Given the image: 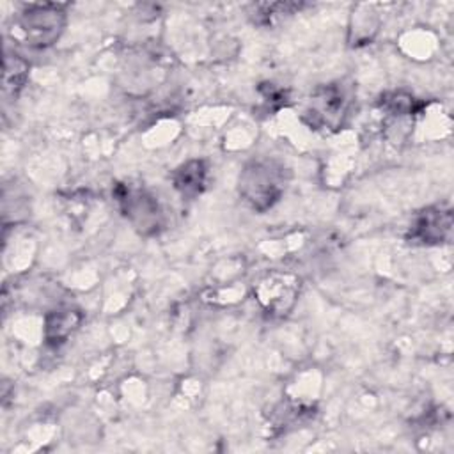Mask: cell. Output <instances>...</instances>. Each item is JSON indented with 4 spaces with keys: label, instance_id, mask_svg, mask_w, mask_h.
I'll list each match as a JSON object with an SVG mask.
<instances>
[{
    "label": "cell",
    "instance_id": "3957f363",
    "mask_svg": "<svg viewBox=\"0 0 454 454\" xmlns=\"http://www.w3.org/2000/svg\"><path fill=\"white\" fill-rule=\"evenodd\" d=\"M66 20L64 4H28L18 14L16 28L28 46L48 48L64 32Z\"/></svg>",
    "mask_w": 454,
    "mask_h": 454
},
{
    "label": "cell",
    "instance_id": "6da1fadb",
    "mask_svg": "<svg viewBox=\"0 0 454 454\" xmlns=\"http://www.w3.org/2000/svg\"><path fill=\"white\" fill-rule=\"evenodd\" d=\"M287 183L286 167L277 160H252L248 161L238 181L241 199L257 213L273 207L284 195Z\"/></svg>",
    "mask_w": 454,
    "mask_h": 454
},
{
    "label": "cell",
    "instance_id": "8fae6325",
    "mask_svg": "<svg viewBox=\"0 0 454 454\" xmlns=\"http://www.w3.org/2000/svg\"><path fill=\"white\" fill-rule=\"evenodd\" d=\"M300 7H301L300 4H261L255 7V11H257L255 18L259 20V23H271V20L275 16L293 14Z\"/></svg>",
    "mask_w": 454,
    "mask_h": 454
},
{
    "label": "cell",
    "instance_id": "8992f818",
    "mask_svg": "<svg viewBox=\"0 0 454 454\" xmlns=\"http://www.w3.org/2000/svg\"><path fill=\"white\" fill-rule=\"evenodd\" d=\"M452 234V209L438 204L419 211L408 229L406 239L417 245L447 243Z\"/></svg>",
    "mask_w": 454,
    "mask_h": 454
},
{
    "label": "cell",
    "instance_id": "30bf717a",
    "mask_svg": "<svg viewBox=\"0 0 454 454\" xmlns=\"http://www.w3.org/2000/svg\"><path fill=\"white\" fill-rule=\"evenodd\" d=\"M380 106H381L385 112L392 114V115H401V117L410 115V117H411V115H415V114H419V112L422 110L424 103L419 101V99H415V98H413L411 94H408V92L394 90V92H387V94L381 96Z\"/></svg>",
    "mask_w": 454,
    "mask_h": 454
},
{
    "label": "cell",
    "instance_id": "7a4b0ae2",
    "mask_svg": "<svg viewBox=\"0 0 454 454\" xmlns=\"http://www.w3.org/2000/svg\"><path fill=\"white\" fill-rule=\"evenodd\" d=\"M114 197L122 216L142 236H154L165 227V213L158 199L145 188L133 183H117Z\"/></svg>",
    "mask_w": 454,
    "mask_h": 454
},
{
    "label": "cell",
    "instance_id": "52a82bcc",
    "mask_svg": "<svg viewBox=\"0 0 454 454\" xmlns=\"http://www.w3.org/2000/svg\"><path fill=\"white\" fill-rule=\"evenodd\" d=\"M207 179V165L204 160H188L172 172L174 188L184 199H195L204 192Z\"/></svg>",
    "mask_w": 454,
    "mask_h": 454
},
{
    "label": "cell",
    "instance_id": "5b68a950",
    "mask_svg": "<svg viewBox=\"0 0 454 454\" xmlns=\"http://www.w3.org/2000/svg\"><path fill=\"white\" fill-rule=\"evenodd\" d=\"M300 289L301 280L294 273L273 270L257 280L254 286V296L266 312L284 316L294 307Z\"/></svg>",
    "mask_w": 454,
    "mask_h": 454
},
{
    "label": "cell",
    "instance_id": "ba28073f",
    "mask_svg": "<svg viewBox=\"0 0 454 454\" xmlns=\"http://www.w3.org/2000/svg\"><path fill=\"white\" fill-rule=\"evenodd\" d=\"M82 314L74 309H57L44 317V339L48 344H62L78 328Z\"/></svg>",
    "mask_w": 454,
    "mask_h": 454
},
{
    "label": "cell",
    "instance_id": "9c48e42d",
    "mask_svg": "<svg viewBox=\"0 0 454 454\" xmlns=\"http://www.w3.org/2000/svg\"><path fill=\"white\" fill-rule=\"evenodd\" d=\"M28 62L18 53L5 51L4 55V90L18 94L28 80Z\"/></svg>",
    "mask_w": 454,
    "mask_h": 454
},
{
    "label": "cell",
    "instance_id": "277c9868",
    "mask_svg": "<svg viewBox=\"0 0 454 454\" xmlns=\"http://www.w3.org/2000/svg\"><path fill=\"white\" fill-rule=\"evenodd\" d=\"M349 106L351 96L340 83L321 85L309 98L301 114V121L312 129L335 131L349 115Z\"/></svg>",
    "mask_w": 454,
    "mask_h": 454
}]
</instances>
